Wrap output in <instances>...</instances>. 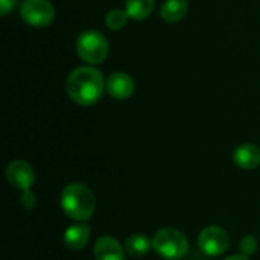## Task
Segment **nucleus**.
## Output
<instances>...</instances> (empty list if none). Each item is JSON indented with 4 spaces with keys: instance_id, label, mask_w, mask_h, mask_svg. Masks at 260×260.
<instances>
[{
    "instance_id": "obj_17",
    "label": "nucleus",
    "mask_w": 260,
    "mask_h": 260,
    "mask_svg": "<svg viewBox=\"0 0 260 260\" xmlns=\"http://www.w3.org/2000/svg\"><path fill=\"white\" fill-rule=\"evenodd\" d=\"M21 204H23L26 209H32V207L35 206V197L32 195V192H30V190H24V192H23Z\"/></svg>"
},
{
    "instance_id": "obj_2",
    "label": "nucleus",
    "mask_w": 260,
    "mask_h": 260,
    "mask_svg": "<svg viewBox=\"0 0 260 260\" xmlns=\"http://www.w3.org/2000/svg\"><path fill=\"white\" fill-rule=\"evenodd\" d=\"M61 209L75 221H88L96 209L93 192L81 183H70L61 192Z\"/></svg>"
},
{
    "instance_id": "obj_5",
    "label": "nucleus",
    "mask_w": 260,
    "mask_h": 260,
    "mask_svg": "<svg viewBox=\"0 0 260 260\" xmlns=\"http://www.w3.org/2000/svg\"><path fill=\"white\" fill-rule=\"evenodd\" d=\"M20 17L32 27H46L53 21L55 9L49 0H24L20 5Z\"/></svg>"
},
{
    "instance_id": "obj_16",
    "label": "nucleus",
    "mask_w": 260,
    "mask_h": 260,
    "mask_svg": "<svg viewBox=\"0 0 260 260\" xmlns=\"http://www.w3.org/2000/svg\"><path fill=\"white\" fill-rule=\"evenodd\" d=\"M239 247H241L242 254H245V256H251V254H254V253L257 251V241H256V238H254V236L248 235V236H245V238H242V239H241Z\"/></svg>"
},
{
    "instance_id": "obj_3",
    "label": "nucleus",
    "mask_w": 260,
    "mask_h": 260,
    "mask_svg": "<svg viewBox=\"0 0 260 260\" xmlns=\"http://www.w3.org/2000/svg\"><path fill=\"white\" fill-rule=\"evenodd\" d=\"M152 250L163 259L181 260L189 251V241L177 229H160L152 238Z\"/></svg>"
},
{
    "instance_id": "obj_1",
    "label": "nucleus",
    "mask_w": 260,
    "mask_h": 260,
    "mask_svg": "<svg viewBox=\"0 0 260 260\" xmlns=\"http://www.w3.org/2000/svg\"><path fill=\"white\" fill-rule=\"evenodd\" d=\"M66 90L69 98L82 107H88L96 104L105 90V81L102 76V72L91 67V66H82L70 72Z\"/></svg>"
},
{
    "instance_id": "obj_15",
    "label": "nucleus",
    "mask_w": 260,
    "mask_h": 260,
    "mask_svg": "<svg viewBox=\"0 0 260 260\" xmlns=\"http://www.w3.org/2000/svg\"><path fill=\"white\" fill-rule=\"evenodd\" d=\"M128 14L125 9H111L108 11V14L105 15V24L111 29V30H120L126 26L128 23Z\"/></svg>"
},
{
    "instance_id": "obj_18",
    "label": "nucleus",
    "mask_w": 260,
    "mask_h": 260,
    "mask_svg": "<svg viewBox=\"0 0 260 260\" xmlns=\"http://www.w3.org/2000/svg\"><path fill=\"white\" fill-rule=\"evenodd\" d=\"M17 0H0V14L6 15L14 6H15Z\"/></svg>"
},
{
    "instance_id": "obj_10",
    "label": "nucleus",
    "mask_w": 260,
    "mask_h": 260,
    "mask_svg": "<svg viewBox=\"0 0 260 260\" xmlns=\"http://www.w3.org/2000/svg\"><path fill=\"white\" fill-rule=\"evenodd\" d=\"M233 161L241 169H256L260 165V148L253 143L239 145L233 152Z\"/></svg>"
},
{
    "instance_id": "obj_8",
    "label": "nucleus",
    "mask_w": 260,
    "mask_h": 260,
    "mask_svg": "<svg viewBox=\"0 0 260 260\" xmlns=\"http://www.w3.org/2000/svg\"><path fill=\"white\" fill-rule=\"evenodd\" d=\"M105 90L111 98L123 101L131 98V94L134 93V81L129 75L123 72H114L105 81Z\"/></svg>"
},
{
    "instance_id": "obj_7",
    "label": "nucleus",
    "mask_w": 260,
    "mask_h": 260,
    "mask_svg": "<svg viewBox=\"0 0 260 260\" xmlns=\"http://www.w3.org/2000/svg\"><path fill=\"white\" fill-rule=\"evenodd\" d=\"M6 178L9 184L21 192L30 190L35 183V172L24 160H14L6 168Z\"/></svg>"
},
{
    "instance_id": "obj_11",
    "label": "nucleus",
    "mask_w": 260,
    "mask_h": 260,
    "mask_svg": "<svg viewBox=\"0 0 260 260\" xmlns=\"http://www.w3.org/2000/svg\"><path fill=\"white\" fill-rule=\"evenodd\" d=\"M90 239V227L85 224L70 225L64 232V244L70 250H82Z\"/></svg>"
},
{
    "instance_id": "obj_4",
    "label": "nucleus",
    "mask_w": 260,
    "mask_h": 260,
    "mask_svg": "<svg viewBox=\"0 0 260 260\" xmlns=\"http://www.w3.org/2000/svg\"><path fill=\"white\" fill-rule=\"evenodd\" d=\"M108 41L98 30H84L76 40V52L79 58L91 66L101 64L108 56Z\"/></svg>"
},
{
    "instance_id": "obj_13",
    "label": "nucleus",
    "mask_w": 260,
    "mask_h": 260,
    "mask_svg": "<svg viewBox=\"0 0 260 260\" xmlns=\"http://www.w3.org/2000/svg\"><path fill=\"white\" fill-rule=\"evenodd\" d=\"M154 0H126L125 11L131 20H146L154 11Z\"/></svg>"
},
{
    "instance_id": "obj_19",
    "label": "nucleus",
    "mask_w": 260,
    "mask_h": 260,
    "mask_svg": "<svg viewBox=\"0 0 260 260\" xmlns=\"http://www.w3.org/2000/svg\"><path fill=\"white\" fill-rule=\"evenodd\" d=\"M225 260H250V257L245 256V254H233V256L227 257Z\"/></svg>"
},
{
    "instance_id": "obj_9",
    "label": "nucleus",
    "mask_w": 260,
    "mask_h": 260,
    "mask_svg": "<svg viewBox=\"0 0 260 260\" xmlns=\"http://www.w3.org/2000/svg\"><path fill=\"white\" fill-rule=\"evenodd\" d=\"M96 260H125V251L113 236H101L93 250Z\"/></svg>"
},
{
    "instance_id": "obj_12",
    "label": "nucleus",
    "mask_w": 260,
    "mask_h": 260,
    "mask_svg": "<svg viewBox=\"0 0 260 260\" xmlns=\"http://www.w3.org/2000/svg\"><path fill=\"white\" fill-rule=\"evenodd\" d=\"M187 9L186 0H165L160 8V15L166 23H178L186 17Z\"/></svg>"
},
{
    "instance_id": "obj_14",
    "label": "nucleus",
    "mask_w": 260,
    "mask_h": 260,
    "mask_svg": "<svg viewBox=\"0 0 260 260\" xmlns=\"http://www.w3.org/2000/svg\"><path fill=\"white\" fill-rule=\"evenodd\" d=\"M151 248H152V241H149L142 233L131 235L125 241V251L133 257H142V256L148 254Z\"/></svg>"
},
{
    "instance_id": "obj_6",
    "label": "nucleus",
    "mask_w": 260,
    "mask_h": 260,
    "mask_svg": "<svg viewBox=\"0 0 260 260\" xmlns=\"http://www.w3.org/2000/svg\"><path fill=\"white\" fill-rule=\"evenodd\" d=\"M229 245H230V239H229L227 232L218 225L204 229L198 236L200 250L204 254L212 256V257H216V256H221L222 253H225Z\"/></svg>"
}]
</instances>
